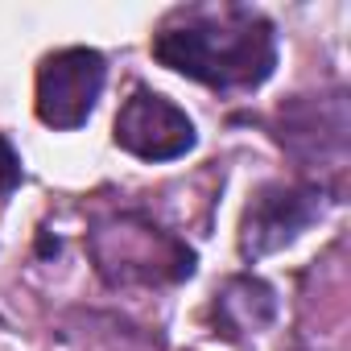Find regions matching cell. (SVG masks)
Here are the masks:
<instances>
[{"label": "cell", "mask_w": 351, "mask_h": 351, "mask_svg": "<svg viewBox=\"0 0 351 351\" xmlns=\"http://www.w3.org/2000/svg\"><path fill=\"white\" fill-rule=\"evenodd\" d=\"M149 54L191 83L223 95H248L277 71V25L252 5L173 9L149 42Z\"/></svg>", "instance_id": "obj_1"}, {"label": "cell", "mask_w": 351, "mask_h": 351, "mask_svg": "<svg viewBox=\"0 0 351 351\" xmlns=\"http://www.w3.org/2000/svg\"><path fill=\"white\" fill-rule=\"evenodd\" d=\"M87 252L104 285L112 289H161L195 277V248L161 228L141 207L99 211L87 228Z\"/></svg>", "instance_id": "obj_2"}, {"label": "cell", "mask_w": 351, "mask_h": 351, "mask_svg": "<svg viewBox=\"0 0 351 351\" xmlns=\"http://www.w3.org/2000/svg\"><path fill=\"white\" fill-rule=\"evenodd\" d=\"M339 186L326 182V178H289V182H265L244 215H240V236H236V248H240V261L244 265H256L289 244H298L335 203H339Z\"/></svg>", "instance_id": "obj_3"}, {"label": "cell", "mask_w": 351, "mask_h": 351, "mask_svg": "<svg viewBox=\"0 0 351 351\" xmlns=\"http://www.w3.org/2000/svg\"><path fill=\"white\" fill-rule=\"evenodd\" d=\"M108 83V58L91 46H62L38 62L34 112L54 132H75L91 120Z\"/></svg>", "instance_id": "obj_4"}, {"label": "cell", "mask_w": 351, "mask_h": 351, "mask_svg": "<svg viewBox=\"0 0 351 351\" xmlns=\"http://www.w3.org/2000/svg\"><path fill=\"white\" fill-rule=\"evenodd\" d=\"M112 141H116V149H124L141 161H178L199 145V128L161 91L132 87V95L116 112Z\"/></svg>", "instance_id": "obj_5"}, {"label": "cell", "mask_w": 351, "mask_h": 351, "mask_svg": "<svg viewBox=\"0 0 351 351\" xmlns=\"http://www.w3.org/2000/svg\"><path fill=\"white\" fill-rule=\"evenodd\" d=\"M277 141L289 157H298L302 165L314 161H335L343 165L347 157V95L343 87L326 91V95H293L281 112H277Z\"/></svg>", "instance_id": "obj_6"}, {"label": "cell", "mask_w": 351, "mask_h": 351, "mask_svg": "<svg viewBox=\"0 0 351 351\" xmlns=\"http://www.w3.org/2000/svg\"><path fill=\"white\" fill-rule=\"evenodd\" d=\"M273 318H277V289L265 277H252V273L228 277L215 289L211 306H207L211 330L228 343H244V339L261 335Z\"/></svg>", "instance_id": "obj_7"}, {"label": "cell", "mask_w": 351, "mask_h": 351, "mask_svg": "<svg viewBox=\"0 0 351 351\" xmlns=\"http://www.w3.org/2000/svg\"><path fill=\"white\" fill-rule=\"evenodd\" d=\"M25 182V169H21V153L13 149V141L0 132V199H9L17 186Z\"/></svg>", "instance_id": "obj_8"}]
</instances>
